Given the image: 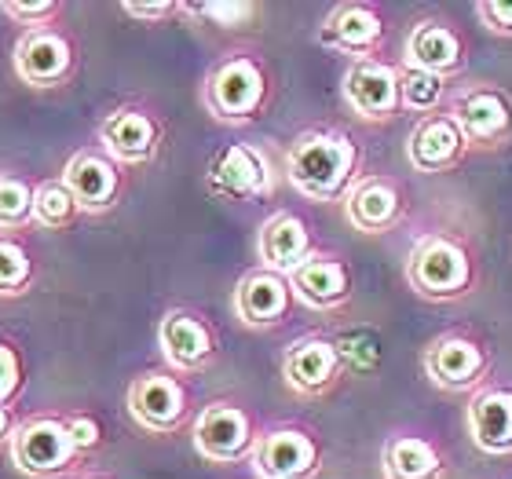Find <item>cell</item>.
<instances>
[{"label":"cell","instance_id":"1","mask_svg":"<svg viewBox=\"0 0 512 479\" xmlns=\"http://www.w3.org/2000/svg\"><path fill=\"white\" fill-rule=\"evenodd\" d=\"M359 165V150L344 132H308L286 158L289 183L311 202H333L348 191Z\"/></svg>","mask_w":512,"mask_h":479},{"label":"cell","instance_id":"2","mask_svg":"<svg viewBox=\"0 0 512 479\" xmlns=\"http://www.w3.org/2000/svg\"><path fill=\"white\" fill-rule=\"evenodd\" d=\"M406 282L428 300H458L472 286V260L465 245L447 235H425L410 249Z\"/></svg>","mask_w":512,"mask_h":479},{"label":"cell","instance_id":"3","mask_svg":"<svg viewBox=\"0 0 512 479\" xmlns=\"http://www.w3.org/2000/svg\"><path fill=\"white\" fill-rule=\"evenodd\" d=\"M267 96V81L264 70L249 59V55H235V59H224L209 74V85H205V103L213 110V118L227 121V125H246L260 114Z\"/></svg>","mask_w":512,"mask_h":479},{"label":"cell","instance_id":"4","mask_svg":"<svg viewBox=\"0 0 512 479\" xmlns=\"http://www.w3.org/2000/svg\"><path fill=\"white\" fill-rule=\"evenodd\" d=\"M74 454L77 447L66 432V421H55V417L26 421L11 436V461L30 476H59L70 469Z\"/></svg>","mask_w":512,"mask_h":479},{"label":"cell","instance_id":"5","mask_svg":"<svg viewBox=\"0 0 512 479\" xmlns=\"http://www.w3.org/2000/svg\"><path fill=\"white\" fill-rule=\"evenodd\" d=\"M194 450L205 461L216 465H235L253 450V421L242 406L213 403L205 406L198 421H194Z\"/></svg>","mask_w":512,"mask_h":479},{"label":"cell","instance_id":"6","mask_svg":"<svg viewBox=\"0 0 512 479\" xmlns=\"http://www.w3.org/2000/svg\"><path fill=\"white\" fill-rule=\"evenodd\" d=\"M450 118L458 121L465 143L502 147L512 136V99L494 85L469 88V92H461V96L454 99Z\"/></svg>","mask_w":512,"mask_h":479},{"label":"cell","instance_id":"7","mask_svg":"<svg viewBox=\"0 0 512 479\" xmlns=\"http://www.w3.org/2000/svg\"><path fill=\"white\" fill-rule=\"evenodd\" d=\"M253 465L264 479H311L319 469V447L300 428H275L253 443Z\"/></svg>","mask_w":512,"mask_h":479},{"label":"cell","instance_id":"8","mask_svg":"<svg viewBox=\"0 0 512 479\" xmlns=\"http://www.w3.org/2000/svg\"><path fill=\"white\" fill-rule=\"evenodd\" d=\"M128 414L147 432H172L187 414V392L176 377L143 373L128 384Z\"/></svg>","mask_w":512,"mask_h":479},{"label":"cell","instance_id":"9","mask_svg":"<svg viewBox=\"0 0 512 479\" xmlns=\"http://www.w3.org/2000/svg\"><path fill=\"white\" fill-rule=\"evenodd\" d=\"M209 187L220 198H235V202H253L271 191V172L260 150L246 143H231L213 158L209 165Z\"/></svg>","mask_w":512,"mask_h":479},{"label":"cell","instance_id":"10","mask_svg":"<svg viewBox=\"0 0 512 479\" xmlns=\"http://www.w3.org/2000/svg\"><path fill=\"white\" fill-rule=\"evenodd\" d=\"M344 99L366 121L392 118L395 110L403 107V99H399V74H395L392 66L374 63V59H359L344 74Z\"/></svg>","mask_w":512,"mask_h":479},{"label":"cell","instance_id":"11","mask_svg":"<svg viewBox=\"0 0 512 479\" xmlns=\"http://www.w3.org/2000/svg\"><path fill=\"white\" fill-rule=\"evenodd\" d=\"M465 136H461L458 121L450 114H428L414 125L406 139V158L421 172H447L454 169L465 154Z\"/></svg>","mask_w":512,"mask_h":479},{"label":"cell","instance_id":"12","mask_svg":"<svg viewBox=\"0 0 512 479\" xmlns=\"http://www.w3.org/2000/svg\"><path fill=\"white\" fill-rule=\"evenodd\" d=\"M70 63H74L70 44H66V37H59L52 30L22 33L19 44H15V74L26 85H37V88L59 85L70 74Z\"/></svg>","mask_w":512,"mask_h":479},{"label":"cell","instance_id":"13","mask_svg":"<svg viewBox=\"0 0 512 479\" xmlns=\"http://www.w3.org/2000/svg\"><path fill=\"white\" fill-rule=\"evenodd\" d=\"M341 373V355L337 344L322 341V337H304L286 352L282 359V377L293 392L300 395H319L326 392Z\"/></svg>","mask_w":512,"mask_h":479},{"label":"cell","instance_id":"14","mask_svg":"<svg viewBox=\"0 0 512 479\" xmlns=\"http://www.w3.org/2000/svg\"><path fill=\"white\" fill-rule=\"evenodd\" d=\"M289 278L278 275V271H253L238 282L235 289V311L238 319L253 326V330H264V326H278L282 315L289 311Z\"/></svg>","mask_w":512,"mask_h":479},{"label":"cell","instance_id":"15","mask_svg":"<svg viewBox=\"0 0 512 479\" xmlns=\"http://www.w3.org/2000/svg\"><path fill=\"white\" fill-rule=\"evenodd\" d=\"M63 187L70 191V198L77 202V209L85 213H103L118 198V169L114 161L92 150H81L70 158L63 172Z\"/></svg>","mask_w":512,"mask_h":479},{"label":"cell","instance_id":"16","mask_svg":"<svg viewBox=\"0 0 512 479\" xmlns=\"http://www.w3.org/2000/svg\"><path fill=\"white\" fill-rule=\"evenodd\" d=\"M483 370H487V355L469 337H439L425 352V373L450 392L472 388L483 377Z\"/></svg>","mask_w":512,"mask_h":479},{"label":"cell","instance_id":"17","mask_svg":"<svg viewBox=\"0 0 512 479\" xmlns=\"http://www.w3.org/2000/svg\"><path fill=\"white\" fill-rule=\"evenodd\" d=\"M406 66L436 77H454L465 66V44L443 22H421L406 37Z\"/></svg>","mask_w":512,"mask_h":479},{"label":"cell","instance_id":"18","mask_svg":"<svg viewBox=\"0 0 512 479\" xmlns=\"http://www.w3.org/2000/svg\"><path fill=\"white\" fill-rule=\"evenodd\" d=\"M289 289H293L308 308L330 311L348 300V293H352V278H348V267H344L341 260L311 253L308 260L289 275Z\"/></svg>","mask_w":512,"mask_h":479},{"label":"cell","instance_id":"19","mask_svg":"<svg viewBox=\"0 0 512 479\" xmlns=\"http://www.w3.org/2000/svg\"><path fill=\"white\" fill-rule=\"evenodd\" d=\"M158 344L161 352H165V359H169V366H176V370H202L216 352L209 326L202 319L187 315V311H169L161 319Z\"/></svg>","mask_w":512,"mask_h":479},{"label":"cell","instance_id":"20","mask_svg":"<svg viewBox=\"0 0 512 479\" xmlns=\"http://www.w3.org/2000/svg\"><path fill=\"white\" fill-rule=\"evenodd\" d=\"M256 249H260V260H264L267 271H278V275L289 278L311 256V235L293 213H278L264 224Z\"/></svg>","mask_w":512,"mask_h":479},{"label":"cell","instance_id":"21","mask_svg":"<svg viewBox=\"0 0 512 479\" xmlns=\"http://www.w3.org/2000/svg\"><path fill=\"white\" fill-rule=\"evenodd\" d=\"M469 432L487 454H512V392L487 388L469 406Z\"/></svg>","mask_w":512,"mask_h":479},{"label":"cell","instance_id":"22","mask_svg":"<svg viewBox=\"0 0 512 479\" xmlns=\"http://www.w3.org/2000/svg\"><path fill=\"white\" fill-rule=\"evenodd\" d=\"M348 220H352L359 231L366 235H381L392 224H399L403 216V198H399V187L388 180H359L348 191Z\"/></svg>","mask_w":512,"mask_h":479},{"label":"cell","instance_id":"23","mask_svg":"<svg viewBox=\"0 0 512 479\" xmlns=\"http://www.w3.org/2000/svg\"><path fill=\"white\" fill-rule=\"evenodd\" d=\"M99 139L110 150V158L139 165V161L154 158V150H158V125L139 110H118L99 125Z\"/></svg>","mask_w":512,"mask_h":479},{"label":"cell","instance_id":"24","mask_svg":"<svg viewBox=\"0 0 512 479\" xmlns=\"http://www.w3.org/2000/svg\"><path fill=\"white\" fill-rule=\"evenodd\" d=\"M381 33V15L370 4H341L326 19V26H322V44H330V48L348 55H366L377 48Z\"/></svg>","mask_w":512,"mask_h":479},{"label":"cell","instance_id":"25","mask_svg":"<svg viewBox=\"0 0 512 479\" xmlns=\"http://www.w3.org/2000/svg\"><path fill=\"white\" fill-rule=\"evenodd\" d=\"M443 458L421 436H395L384 447V479H439Z\"/></svg>","mask_w":512,"mask_h":479},{"label":"cell","instance_id":"26","mask_svg":"<svg viewBox=\"0 0 512 479\" xmlns=\"http://www.w3.org/2000/svg\"><path fill=\"white\" fill-rule=\"evenodd\" d=\"M443 96H447V77L425 74V70H414V66H406L399 74V99H403L406 110L432 114V110H439Z\"/></svg>","mask_w":512,"mask_h":479},{"label":"cell","instance_id":"27","mask_svg":"<svg viewBox=\"0 0 512 479\" xmlns=\"http://www.w3.org/2000/svg\"><path fill=\"white\" fill-rule=\"evenodd\" d=\"M74 209H77V202L70 198V191L63 187V180L44 183V187H37V191H33V220H37L41 227L70 224Z\"/></svg>","mask_w":512,"mask_h":479},{"label":"cell","instance_id":"28","mask_svg":"<svg viewBox=\"0 0 512 479\" xmlns=\"http://www.w3.org/2000/svg\"><path fill=\"white\" fill-rule=\"evenodd\" d=\"M33 216V191L15 176H0V227H22Z\"/></svg>","mask_w":512,"mask_h":479},{"label":"cell","instance_id":"29","mask_svg":"<svg viewBox=\"0 0 512 479\" xmlns=\"http://www.w3.org/2000/svg\"><path fill=\"white\" fill-rule=\"evenodd\" d=\"M30 282V253L15 238H0V293H22Z\"/></svg>","mask_w":512,"mask_h":479},{"label":"cell","instance_id":"30","mask_svg":"<svg viewBox=\"0 0 512 479\" xmlns=\"http://www.w3.org/2000/svg\"><path fill=\"white\" fill-rule=\"evenodd\" d=\"M337 344V355H341V366H352V370H370L381 359V344L370 330H355L348 337H341Z\"/></svg>","mask_w":512,"mask_h":479},{"label":"cell","instance_id":"31","mask_svg":"<svg viewBox=\"0 0 512 479\" xmlns=\"http://www.w3.org/2000/svg\"><path fill=\"white\" fill-rule=\"evenodd\" d=\"M183 11H194V15H205V19L220 22V26H242V22L253 15V4H187Z\"/></svg>","mask_w":512,"mask_h":479},{"label":"cell","instance_id":"32","mask_svg":"<svg viewBox=\"0 0 512 479\" xmlns=\"http://www.w3.org/2000/svg\"><path fill=\"white\" fill-rule=\"evenodd\" d=\"M0 11H4V15H11V19H19V22H41V19H48V15H55V11H59V4H52V0H30V4L4 0V4H0Z\"/></svg>","mask_w":512,"mask_h":479},{"label":"cell","instance_id":"33","mask_svg":"<svg viewBox=\"0 0 512 479\" xmlns=\"http://www.w3.org/2000/svg\"><path fill=\"white\" fill-rule=\"evenodd\" d=\"M476 11H480V19L487 22L494 33L512 37V0H483Z\"/></svg>","mask_w":512,"mask_h":479},{"label":"cell","instance_id":"34","mask_svg":"<svg viewBox=\"0 0 512 479\" xmlns=\"http://www.w3.org/2000/svg\"><path fill=\"white\" fill-rule=\"evenodd\" d=\"M15 388H19V355L8 344H0V406L15 395Z\"/></svg>","mask_w":512,"mask_h":479},{"label":"cell","instance_id":"35","mask_svg":"<svg viewBox=\"0 0 512 479\" xmlns=\"http://www.w3.org/2000/svg\"><path fill=\"white\" fill-rule=\"evenodd\" d=\"M66 432H70V439H74L77 454L99 447V425L92 421V417H70V421H66Z\"/></svg>","mask_w":512,"mask_h":479},{"label":"cell","instance_id":"36","mask_svg":"<svg viewBox=\"0 0 512 479\" xmlns=\"http://www.w3.org/2000/svg\"><path fill=\"white\" fill-rule=\"evenodd\" d=\"M172 11H180V4H169V0H161V4H125V15H132V19H165Z\"/></svg>","mask_w":512,"mask_h":479},{"label":"cell","instance_id":"37","mask_svg":"<svg viewBox=\"0 0 512 479\" xmlns=\"http://www.w3.org/2000/svg\"><path fill=\"white\" fill-rule=\"evenodd\" d=\"M11 436H15V425H11V414L0 406V443H11Z\"/></svg>","mask_w":512,"mask_h":479}]
</instances>
